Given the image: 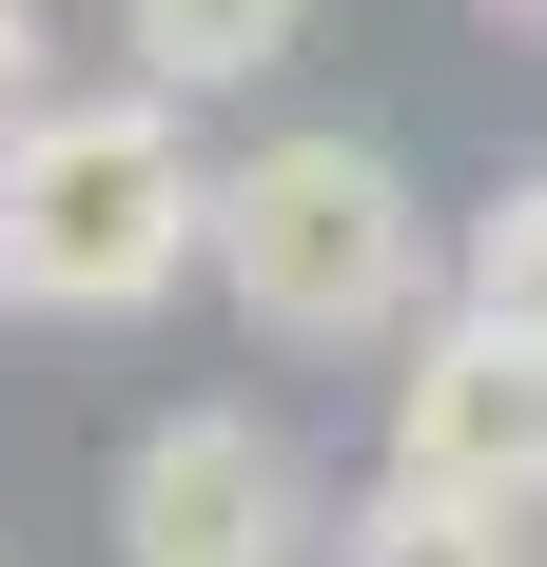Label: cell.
Instances as JSON below:
<instances>
[{
	"label": "cell",
	"mask_w": 547,
	"mask_h": 567,
	"mask_svg": "<svg viewBox=\"0 0 547 567\" xmlns=\"http://www.w3.org/2000/svg\"><path fill=\"white\" fill-rule=\"evenodd\" d=\"M196 255H216V176H196L157 79L137 99H20L0 117V313L137 333Z\"/></svg>",
	"instance_id": "6da1fadb"
},
{
	"label": "cell",
	"mask_w": 547,
	"mask_h": 567,
	"mask_svg": "<svg viewBox=\"0 0 547 567\" xmlns=\"http://www.w3.org/2000/svg\"><path fill=\"white\" fill-rule=\"evenodd\" d=\"M216 293L255 333L293 352H352V333H411V293H431V216H411V176L372 137H255L216 176Z\"/></svg>",
	"instance_id": "7a4b0ae2"
},
{
	"label": "cell",
	"mask_w": 547,
	"mask_h": 567,
	"mask_svg": "<svg viewBox=\"0 0 547 567\" xmlns=\"http://www.w3.org/2000/svg\"><path fill=\"white\" fill-rule=\"evenodd\" d=\"M117 567H313V470L255 411H157L117 451Z\"/></svg>",
	"instance_id": "3957f363"
},
{
	"label": "cell",
	"mask_w": 547,
	"mask_h": 567,
	"mask_svg": "<svg viewBox=\"0 0 547 567\" xmlns=\"http://www.w3.org/2000/svg\"><path fill=\"white\" fill-rule=\"evenodd\" d=\"M391 470H431V489H508L547 509V333L528 313H431L411 372H391Z\"/></svg>",
	"instance_id": "277c9868"
},
{
	"label": "cell",
	"mask_w": 547,
	"mask_h": 567,
	"mask_svg": "<svg viewBox=\"0 0 547 567\" xmlns=\"http://www.w3.org/2000/svg\"><path fill=\"white\" fill-rule=\"evenodd\" d=\"M313 0H117V59L157 79V99H255L274 59H293Z\"/></svg>",
	"instance_id": "5b68a950"
},
{
	"label": "cell",
	"mask_w": 547,
	"mask_h": 567,
	"mask_svg": "<svg viewBox=\"0 0 547 567\" xmlns=\"http://www.w3.org/2000/svg\"><path fill=\"white\" fill-rule=\"evenodd\" d=\"M332 567H528V509H508V489H431V470H391L372 509L332 528Z\"/></svg>",
	"instance_id": "8992f818"
},
{
	"label": "cell",
	"mask_w": 547,
	"mask_h": 567,
	"mask_svg": "<svg viewBox=\"0 0 547 567\" xmlns=\"http://www.w3.org/2000/svg\"><path fill=\"white\" fill-rule=\"evenodd\" d=\"M469 293H489V313H528V333H547V176H508L489 216H469Z\"/></svg>",
	"instance_id": "52a82bcc"
},
{
	"label": "cell",
	"mask_w": 547,
	"mask_h": 567,
	"mask_svg": "<svg viewBox=\"0 0 547 567\" xmlns=\"http://www.w3.org/2000/svg\"><path fill=\"white\" fill-rule=\"evenodd\" d=\"M40 99V0H0V117Z\"/></svg>",
	"instance_id": "ba28073f"
},
{
	"label": "cell",
	"mask_w": 547,
	"mask_h": 567,
	"mask_svg": "<svg viewBox=\"0 0 547 567\" xmlns=\"http://www.w3.org/2000/svg\"><path fill=\"white\" fill-rule=\"evenodd\" d=\"M508 20H547V0H508Z\"/></svg>",
	"instance_id": "9c48e42d"
}]
</instances>
